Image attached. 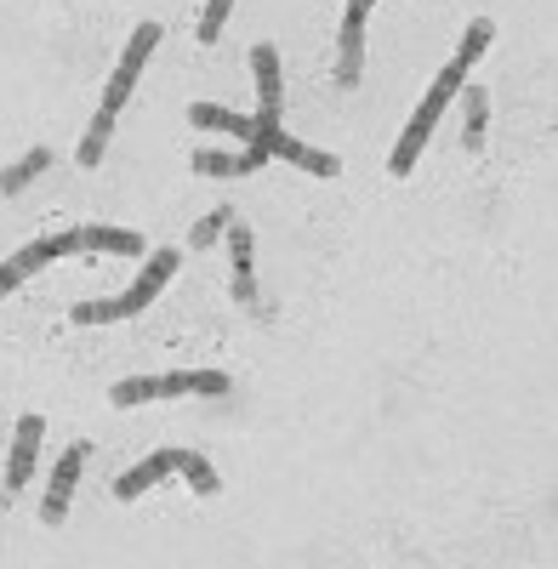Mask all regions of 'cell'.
<instances>
[{"instance_id":"cell-4","label":"cell","mask_w":558,"mask_h":569,"mask_svg":"<svg viewBox=\"0 0 558 569\" xmlns=\"http://www.w3.org/2000/svg\"><path fill=\"white\" fill-rule=\"evenodd\" d=\"M86 456H91V445H86V439H80V445H69V450L58 456L52 479H46L40 525H63V518H69V501H74V485H80V467H86Z\"/></svg>"},{"instance_id":"cell-3","label":"cell","mask_w":558,"mask_h":569,"mask_svg":"<svg viewBox=\"0 0 558 569\" xmlns=\"http://www.w3.org/2000/svg\"><path fill=\"white\" fill-rule=\"evenodd\" d=\"M177 262H182V251H177V246H160V251H149V262L137 268V279H131L126 291L114 297L120 319H137V313H143V308H149V302L166 291V279L177 273Z\"/></svg>"},{"instance_id":"cell-6","label":"cell","mask_w":558,"mask_h":569,"mask_svg":"<svg viewBox=\"0 0 558 569\" xmlns=\"http://www.w3.org/2000/svg\"><path fill=\"white\" fill-rule=\"evenodd\" d=\"M377 0H348V18H342V40H337V86H359L365 74V12Z\"/></svg>"},{"instance_id":"cell-10","label":"cell","mask_w":558,"mask_h":569,"mask_svg":"<svg viewBox=\"0 0 558 569\" xmlns=\"http://www.w3.org/2000/svg\"><path fill=\"white\" fill-rule=\"evenodd\" d=\"M80 233V251H103V257H143L149 240L137 228H103V222H86L74 228Z\"/></svg>"},{"instance_id":"cell-22","label":"cell","mask_w":558,"mask_h":569,"mask_svg":"<svg viewBox=\"0 0 558 569\" xmlns=\"http://www.w3.org/2000/svg\"><path fill=\"white\" fill-rule=\"evenodd\" d=\"M228 222H235V211H211V217H200L195 233H189V246H211V240H222Z\"/></svg>"},{"instance_id":"cell-8","label":"cell","mask_w":558,"mask_h":569,"mask_svg":"<svg viewBox=\"0 0 558 569\" xmlns=\"http://www.w3.org/2000/svg\"><path fill=\"white\" fill-rule=\"evenodd\" d=\"M40 439H46V416H23V421H18V439H12V456H7V490H12V496L34 479Z\"/></svg>"},{"instance_id":"cell-15","label":"cell","mask_w":558,"mask_h":569,"mask_svg":"<svg viewBox=\"0 0 558 569\" xmlns=\"http://www.w3.org/2000/svg\"><path fill=\"white\" fill-rule=\"evenodd\" d=\"M46 166H52V149H29L18 166H7V171H0V194H23V188L46 171Z\"/></svg>"},{"instance_id":"cell-23","label":"cell","mask_w":558,"mask_h":569,"mask_svg":"<svg viewBox=\"0 0 558 569\" xmlns=\"http://www.w3.org/2000/svg\"><path fill=\"white\" fill-rule=\"evenodd\" d=\"M74 325H114L120 319V308L114 302H74V313H69Z\"/></svg>"},{"instance_id":"cell-2","label":"cell","mask_w":558,"mask_h":569,"mask_svg":"<svg viewBox=\"0 0 558 569\" xmlns=\"http://www.w3.org/2000/svg\"><path fill=\"white\" fill-rule=\"evenodd\" d=\"M155 46H160V23H137V34H131V46H126V58H120V69H114L109 86H103V103H98V109L120 114V109L131 103L137 74H143V63L155 58Z\"/></svg>"},{"instance_id":"cell-11","label":"cell","mask_w":558,"mask_h":569,"mask_svg":"<svg viewBox=\"0 0 558 569\" xmlns=\"http://www.w3.org/2000/svg\"><path fill=\"white\" fill-rule=\"evenodd\" d=\"M171 472H177V450H155L149 461H137V467L120 472V479H114V496H120V501H137L143 490H155L160 479H171Z\"/></svg>"},{"instance_id":"cell-13","label":"cell","mask_w":558,"mask_h":569,"mask_svg":"<svg viewBox=\"0 0 558 569\" xmlns=\"http://www.w3.org/2000/svg\"><path fill=\"white\" fill-rule=\"evenodd\" d=\"M189 120H195L200 131H228V137H246V142H251V131H257V120H251V114L217 109V103H195V109H189Z\"/></svg>"},{"instance_id":"cell-21","label":"cell","mask_w":558,"mask_h":569,"mask_svg":"<svg viewBox=\"0 0 558 569\" xmlns=\"http://www.w3.org/2000/svg\"><path fill=\"white\" fill-rule=\"evenodd\" d=\"M182 393L222 399V393H228V376H222V370H189V376H182Z\"/></svg>"},{"instance_id":"cell-17","label":"cell","mask_w":558,"mask_h":569,"mask_svg":"<svg viewBox=\"0 0 558 569\" xmlns=\"http://www.w3.org/2000/svg\"><path fill=\"white\" fill-rule=\"evenodd\" d=\"M177 472L189 479V490H195V496H217V490H222L217 467H211L206 456H195V450H177Z\"/></svg>"},{"instance_id":"cell-12","label":"cell","mask_w":558,"mask_h":569,"mask_svg":"<svg viewBox=\"0 0 558 569\" xmlns=\"http://www.w3.org/2000/svg\"><path fill=\"white\" fill-rule=\"evenodd\" d=\"M268 166L262 149H200L195 154V171L200 177H257Z\"/></svg>"},{"instance_id":"cell-14","label":"cell","mask_w":558,"mask_h":569,"mask_svg":"<svg viewBox=\"0 0 558 569\" xmlns=\"http://www.w3.org/2000/svg\"><path fill=\"white\" fill-rule=\"evenodd\" d=\"M114 120H120V114H109V109H98V114H91V126H86V137H80V149H74V160H80L86 171L103 160L109 137H114Z\"/></svg>"},{"instance_id":"cell-18","label":"cell","mask_w":558,"mask_h":569,"mask_svg":"<svg viewBox=\"0 0 558 569\" xmlns=\"http://www.w3.org/2000/svg\"><path fill=\"white\" fill-rule=\"evenodd\" d=\"M490 40H496V23H490V18H474L468 34H461V46H456V63H468V69H474V63L490 52Z\"/></svg>"},{"instance_id":"cell-5","label":"cell","mask_w":558,"mask_h":569,"mask_svg":"<svg viewBox=\"0 0 558 569\" xmlns=\"http://www.w3.org/2000/svg\"><path fill=\"white\" fill-rule=\"evenodd\" d=\"M74 251H80V233H58V240H34V246H23L18 257L0 262V297H12L29 273H40L46 262H58V257H74Z\"/></svg>"},{"instance_id":"cell-19","label":"cell","mask_w":558,"mask_h":569,"mask_svg":"<svg viewBox=\"0 0 558 569\" xmlns=\"http://www.w3.org/2000/svg\"><path fill=\"white\" fill-rule=\"evenodd\" d=\"M461 103H468V149H479L485 142V120H490V98H485V86H461Z\"/></svg>"},{"instance_id":"cell-9","label":"cell","mask_w":558,"mask_h":569,"mask_svg":"<svg viewBox=\"0 0 558 569\" xmlns=\"http://www.w3.org/2000/svg\"><path fill=\"white\" fill-rule=\"evenodd\" d=\"M228 279H235V302H257V262H251V228L228 222Z\"/></svg>"},{"instance_id":"cell-16","label":"cell","mask_w":558,"mask_h":569,"mask_svg":"<svg viewBox=\"0 0 558 569\" xmlns=\"http://www.w3.org/2000/svg\"><path fill=\"white\" fill-rule=\"evenodd\" d=\"M120 410H131V405H149V399H166V376H126V382H114V393H109Z\"/></svg>"},{"instance_id":"cell-1","label":"cell","mask_w":558,"mask_h":569,"mask_svg":"<svg viewBox=\"0 0 558 569\" xmlns=\"http://www.w3.org/2000/svg\"><path fill=\"white\" fill-rule=\"evenodd\" d=\"M461 86H468V63H445V69H439V80H434V91H428L422 103H416V114H410L405 137L393 142V154H388V171H393V177H410V166L422 160L434 126L445 120V109L456 103V91H461Z\"/></svg>"},{"instance_id":"cell-20","label":"cell","mask_w":558,"mask_h":569,"mask_svg":"<svg viewBox=\"0 0 558 569\" xmlns=\"http://www.w3.org/2000/svg\"><path fill=\"white\" fill-rule=\"evenodd\" d=\"M228 12H235V0H206V18H200V46H217V40H222Z\"/></svg>"},{"instance_id":"cell-7","label":"cell","mask_w":558,"mask_h":569,"mask_svg":"<svg viewBox=\"0 0 558 569\" xmlns=\"http://www.w3.org/2000/svg\"><path fill=\"white\" fill-rule=\"evenodd\" d=\"M251 74H257V120H279V109H286V74H279V52L268 40L251 46Z\"/></svg>"}]
</instances>
